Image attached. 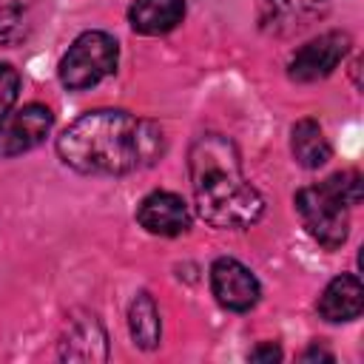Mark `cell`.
<instances>
[{"mask_svg":"<svg viewBox=\"0 0 364 364\" xmlns=\"http://www.w3.org/2000/svg\"><path fill=\"white\" fill-rule=\"evenodd\" d=\"M165 151V134L151 119L100 108L77 117L57 139L60 159L77 173L119 176L154 165Z\"/></svg>","mask_w":364,"mask_h":364,"instance_id":"cell-1","label":"cell"},{"mask_svg":"<svg viewBox=\"0 0 364 364\" xmlns=\"http://www.w3.org/2000/svg\"><path fill=\"white\" fill-rule=\"evenodd\" d=\"M199 216L213 228H250L264 213L262 193L245 179L236 145L222 134H202L188 154Z\"/></svg>","mask_w":364,"mask_h":364,"instance_id":"cell-2","label":"cell"},{"mask_svg":"<svg viewBox=\"0 0 364 364\" xmlns=\"http://www.w3.org/2000/svg\"><path fill=\"white\" fill-rule=\"evenodd\" d=\"M117 40L105 31H82L60 60V82L68 91H85L114 74L117 68Z\"/></svg>","mask_w":364,"mask_h":364,"instance_id":"cell-3","label":"cell"},{"mask_svg":"<svg viewBox=\"0 0 364 364\" xmlns=\"http://www.w3.org/2000/svg\"><path fill=\"white\" fill-rule=\"evenodd\" d=\"M296 210L301 216V225L307 233L327 250H336L344 245L347 230H350V216L347 205L333 196L324 182L321 185H307L296 193Z\"/></svg>","mask_w":364,"mask_h":364,"instance_id":"cell-4","label":"cell"},{"mask_svg":"<svg viewBox=\"0 0 364 364\" xmlns=\"http://www.w3.org/2000/svg\"><path fill=\"white\" fill-rule=\"evenodd\" d=\"M51 125H54V114L40 102L3 114L0 117V159L37 148L48 136Z\"/></svg>","mask_w":364,"mask_h":364,"instance_id":"cell-5","label":"cell"},{"mask_svg":"<svg viewBox=\"0 0 364 364\" xmlns=\"http://www.w3.org/2000/svg\"><path fill=\"white\" fill-rule=\"evenodd\" d=\"M210 290H213L216 301L233 313L253 310L262 296L259 279L242 262H236L230 256H222L210 264Z\"/></svg>","mask_w":364,"mask_h":364,"instance_id":"cell-6","label":"cell"},{"mask_svg":"<svg viewBox=\"0 0 364 364\" xmlns=\"http://www.w3.org/2000/svg\"><path fill=\"white\" fill-rule=\"evenodd\" d=\"M350 51V37L344 31H327L316 40H310L307 46H301L287 65L290 80L296 82H316L324 80L327 74H333V68L344 60V54Z\"/></svg>","mask_w":364,"mask_h":364,"instance_id":"cell-7","label":"cell"},{"mask_svg":"<svg viewBox=\"0 0 364 364\" xmlns=\"http://www.w3.org/2000/svg\"><path fill=\"white\" fill-rule=\"evenodd\" d=\"M327 14V0H259V23L276 37L310 28Z\"/></svg>","mask_w":364,"mask_h":364,"instance_id":"cell-8","label":"cell"},{"mask_svg":"<svg viewBox=\"0 0 364 364\" xmlns=\"http://www.w3.org/2000/svg\"><path fill=\"white\" fill-rule=\"evenodd\" d=\"M136 222L154 236H179L191 228V213L182 196L171 191H154L139 202Z\"/></svg>","mask_w":364,"mask_h":364,"instance_id":"cell-9","label":"cell"},{"mask_svg":"<svg viewBox=\"0 0 364 364\" xmlns=\"http://www.w3.org/2000/svg\"><path fill=\"white\" fill-rule=\"evenodd\" d=\"M63 361H105L108 358V336L94 316L71 318L60 338Z\"/></svg>","mask_w":364,"mask_h":364,"instance_id":"cell-10","label":"cell"},{"mask_svg":"<svg viewBox=\"0 0 364 364\" xmlns=\"http://www.w3.org/2000/svg\"><path fill=\"white\" fill-rule=\"evenodd\" d=\"M361 310H364V287L353 273L336 276L318 296V313L324 321H333V324L353 321L361 316Z\"/></svg>","mask_w":364,"mask_h":364,"instance_id":"cell-11","label":"cell"},{"mask_svg":"<svg viewBox=\"0 0 364 364\" xmlns=\"http://www.w3.org/2000/svg\"><path fill=\"white\" fill-rule=\"evenodd\" d=\"M185 17V3L182 0H134L128 9L131 28L139 34H165L176 28Z\"/></svg>","mask_w":364,"mask_h":364,"instance_id":"cell-12","label":"cell"},{"mask_svg":"<svg viewBox=\"0 0 364 364\" xmlns=\"http://www.w3.org/2000/svg\"><path fill=\"white\" fill-rule=\"evenodd\" d=\"M290 151L299 165L321 168L330 159V142L316 119H299L290 131Z\"/></svg>","mask_w":364,"mask_h":364,"instance_id":"cell-13","label":"cell"},{"mask_svg":"<svg viewBox=\"0 0 364 364\" xmlns=\"http://www.w3.org/2000/svg\"><path fill=\"white\" fill-rule=\"evenodd\" d=\"M128 327H131V338L136 347L142 350H154L159 344V333H162V324H159V310H156V301L151 299V293H136L131 307H128Z\"/></svg>","mask_w":364,"mask_h":364,"instance_id":"cell-14","label":"cell"},{"mask_svg":"<svg viewBox=\"0 0 364 364\" xmlns=\"http://www.w3.org/2000/svg\"><path fill=\"white\" fill-rule=\"evenodd\" d=\"M324 188H327L333 196H338L347 208L358 205L361 196H364V179H361V173H358L355 168H344V171L330 173V176L324 179Z\"/></svg>","mask_w":364,"mask_h":364,"instance_id":"cell-15","label":"cell"},{"mask_svg":"<svg viewBox=\"0 0 364 364\" xmlns=\"http://www.w3.org/2000/svg\"><path fill=\"white\" fill-rule=\"evenodd\" d=\"M26 37V17L20 6H9L0 11V43H17Z\"/></svg>","mask_w":364,"mask_h":364,"instance_id":"cell-16","label":"cell"},{"mask_svg":"<svg viewBox=\"0 0 364 364\" xmlns=\"http://www.w3.org/2000/svg\"><path fill=\"white\" fill-rule=\"evenodd\" d=\"M17 94H20V74L9 63H0V117L11 111Z\"/></svg>","mask_w":364,"mask_h":364,"instance_id":"cell-17","label":"cell"},{"mask_svg":"<svg viewBox=\"0 0 364 364\" xmlns=\"http://www.w3.org/2000/svg\"><path fill=\"white\" fill-rule=\"evenodd\" d=\"M282 350L276 344H259L256 350H250V361H279Z\"/></svg>","mask_w":364,"mask_h":364,"instance_id":"cell-18","label":"cell"},{"mask_svg":"<svg viewBox=\"0 0 364 364\" xmlns=\"http://www.w3.org/2000/svg\"><path fill=\"white\" fill-rule=\"evenodd\" d=\"M304 361H316V358H324V361H333V353H327V350H321V347H310L304 355H301Z\"/></svg>","mask_w":364,"mask_h":364,"instance_id":"cell-19","label":"cell"}]
</instances>
